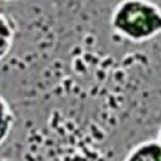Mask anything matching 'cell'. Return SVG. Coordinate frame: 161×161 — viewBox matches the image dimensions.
<instances>
[{
  "label": "cell",
  "mask_w": 161,
  "mask_h": 161,
  "mask_svg": "<svg viewBox=\"0 0 161 161\" xmlns=\"http://www.w3.org/2000/svg\"><path fill=\"white\" fill-rule=\"evenodd\" d=\"M111 29L132 43H146L161 34V8L152 0H121L109 16Z\"/></svg>",
  "instance_id": "cell-1"
},
{
  "label": "cell",
  "mask_w": 161,
  "mask_h": 161,
  "mask_svg": "<svg viewBox=\"0 0 161 161\" xmlns=\"http://www.w3.org/2000/svg\"><path fill=\"white\" fill-rule=\"evenodd\" d=\"M16 35V24L6 13L0 11V63L10 54Z\"/></svg>",
  "instance_id": "cell-2"
},
{
  "label": "cell",
  "mask_w": 161,
  "mask_h": 161,
  "mask_svg": "<svg viewBox=\"0 0 161 161\" xmlns=\"http://www.w3.org/2000/svg\"><path fill=\"white\" fill-rule=\"evenodd\" d=\"M123 161H161V145L157 140H146L136 145Z\"/></svg>",
  "instance_id": "cell-3"
},
{
  "label": "cell",
  "mask_w": 161,
  "mask_h": 161,
  "mask_svg": "<svg viewBox=\"0 0 161 161\" xmlns=\"http://www.w3.org/2000/svg\"><path fill=\"white\" fill-rule=\"evenodd\" d=\"M11 113L9 109L8 103L5 102V99L0 96V140L4 138V136L6 135L10 125H11Z\"/></svg>",
  "instance_id": "cell-4"
},
{
  "label": "cell",
  "mask_w": 161,
  "mask_h": 161,
  "mask_svg": "<svg viewBox=\"0 0 161 161\" xmlns=\"http://www.w3.org/2000/svg\"><path fill=\"white\" fill-rule=\"evenodd\" d=\"M156 140H157L158 143L161 145V127H160V130H158V132H157V137H156Z\"/></svg>",
  "instance_id": "cell-5"
},
{
  "label": "cell",
  "mask_w": 161,
  "mask_h": 161,
  "mask_svg": "<svg viewBox=\"0 0 161 161\" xmlns=\"http://www.w3.org/2000/svg\"><path fill=\"white\" fill-rule=\"evenodd\" d=\"M0 1H18V0H0Z\"/></svg>",
  "instance_id": "cell-6"
}]
</instances>
